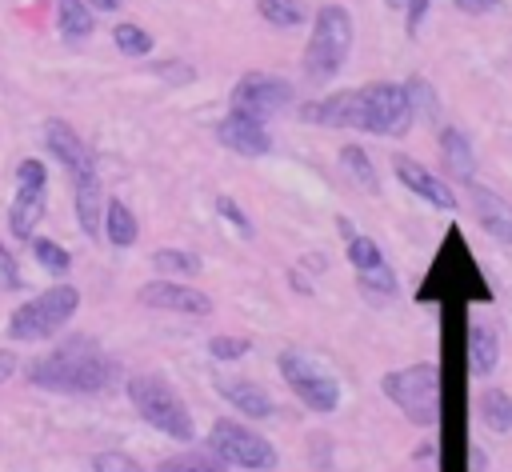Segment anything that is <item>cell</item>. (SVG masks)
Wrapping results in <instances>:
<instances>
[{"label": "cell", "instance_id": "6da1fadb", "mask_svg": "<svg viewBox=\"0 0 512 472\" xmlns=\"http://www.w3.org/2000/svg\"><path fill=\"white\" fill-rule=\"evenodd\" d=\"M24 380L32 388L60 392V396H100L120 380V360L104 352L96 336L76 332L52 344L48 352H40L36 360H28Z\"/></svg>", "mask_w": 512, "mask_h": 472}, {"label": "cell", "instance_id": "7a4b0ae2", "mask_svg": "<svg viewBox=\"0 0 512 472\" xmlns=\"http://www.w3.org/2000/svg\"><path fill=\"white\" fill-rule=\"evenodd\" d=\"M124 392H128V404L136 408V416L144 424H152L160 436L176 440V444H192L196 436V420L188 412V404L180 400V392L156 376V372H136L124 380Z\"/></svg>", "mask_w": 512, "mask_h": 472}, {"label": "cell", "instance_id": "3957f363", "mask_svg": "<svg viewBox=\"0 0 512 472\" xmlns=\"http://www.w3.org/2000/svg\"><path fill=\"white\" fill-rule=\"evenodd\" d=\"M352 52V16L340 4H324L312 20V36L304 48V76L312 84H328Z\"/></svg>", "mask_w": 512, "mask_h": 472}, {"label": "cell", "instance_id": "277c9868", "mask_svg": "<svg viewBox=\"0 0 512 472\" xmlns=\"http://www.w3.org/2000/svg\"><path fill=\"white\" fill-rule=\"evenodd\" d=\"M412 100L404 84H364L352 88V128L372 132V136H404L412 128Z\"/></svg>", "mask_w": 512, "mask_h": 472}, {"label": "cell", "instance_id": "5b68a950", "mask_svg": "<svg viewBox=\"0 0 512 472\" xmlns=\"http://www.w3.org/2000/svg\"><path fill=\"white\" fill-rule=\"evenodd\" d=\"M80 308V288L48 284L8 316V340H52Z\"/></svg>", "mask_w": 512, "mask_h": 472}, {"label": "cell", "instance_id": "8992f818", "mask_svg": "<svg viewBox=\"0 0 512 472\" xmlns=\"http://www.w3.org/2000/svg\"><path fill=\"white\" fill-rule=\"evenodd\" d=\"M384 396L404 412V420H412L416 428H432L440 420V372L436 364H408L396 368L380 380Z\"/></svg>", "mask_w": 512, "mask_h": 472}, {"label": "cell", "instance_id": "52a82bcc", "mask_svg": "<svg viewBox=\"0 0 512 472\" xmlns=\"http://www.w3.org/2000/svg\"><path fill=\"white\" fill-rule=\"evenodd\" d=\"M276 368L284 376V384L292 388V396L312 408V412H336L340 408V380L328 372L324 360H316L304 348H280L276 352Z\"/></svg>", "mask_w": 512, "mask_h": 472}, {"label": "cell", "instance_id": "ba28073f", "mask_svg": "<svg viewBox=\"0 0 512 472\" xmlns=\"http://www.w3.org/2000/svg\"><path fill=\"white\" fill-rule=\"evenodd\" d=\"M208 452L220 464H232V468H244V472H276L280 468V456L268 444V436H260L256 428H248L244 420H232V416L212 420Z\"/></svg>", "mask_w": 512, "mask_h": 472}, {"label": "cell", "instance_id": "9c48e42d", "mask_svg": "<svg viewBox=\"0 0 512 472\" xmlns=\"http://www.w3.org/2000/svg\"><path fill=\"white\" fill-rule=\"evenodd\" d=\"M48 212V168L28 156L16 164V196H12V208H8V228L16 240H32L36 236V224L44 220Z\"/></svg>", "mask_w": 512, "mask_h": 472}, {"label": "cell", "instance_id": "30bf717a", "mask_svg": "<svg viewBox=\"0 0 512 472\" xmlns=\"http://www.w3.org/2000/svg\"><path fill=\"white\" fill-rule=\"evenodd\" d=\"M228 104H232V112H244V116H256V120L268 124L272 112H280V108L292 104V84L280 80V76H272V72H244L236 80Z\"/></svg>", "mask_w": 512, "mask_h": 472}, {"label": "cell", "instance_id": "8fae6325", "mask_svg": "<svg viewBox=\"0 0 512 472\" xmlns=\"http://www.w3.org/2000/svg\"><path fill=\"white\" fill-rule=\"evenodd\" d=\"M44 144H48V152L60 160V168L72 176V188L100 184V176H96V156H92V148L80 140V132H76L72 124L48 120V124H44Z\"/></svg>", "mask_w": 512, "mask_h": 472}, {"label": "cell", "instance_id": "7c38bea8", "mask_svg": "<svg viewBox=\"0 0 512 472\" xmlns=\"http://www.w3.org/2000/svg\"><path fill=\"white\" fill-rule=\"evenodd\" d=\"M136 300L144 308H156V312H180V316H212V296L192 288V284H180L172 276H156L148 284L136 288Z\"/></svg>", "mask_w": 512, "mask_h": 472}, {"label": "cell", "instance_id": "4fadbf2b", "mask_svg": "<svg viewBox=\"0 0 512 472\" xmlns=\"http://www.w3.org/2000/svg\"><path fill=\"white\" fill-rule=\"evenodd\" d=\"M344 252H348V260H352V268L360 272V288H364L372 300H392V296L400 292V284H396V276H392V268H388V260H384V252H380L376 240L352 236V240L344 244Z\"/></svg>", "mask_w": 512, "mask_h": 472}, {"label": "cell", "instance_id": "5bb4252c", "mask_svg": "<svg viewBox=\"0 0 512 472\" xmlns=\"http://www.w3.org/2000/svg\"><path fill=\"white\" fill-rule=\"evenodd\" d=\"M392 172H396V180L408 188V192H416L420 200H428L432 208H444V212H452L456 208V192L448 188V180H440L432 168H424L420 160H412V156H392Z\"/></svg>", "mask_w": 512, "mask_h": 472}, {"label": "cell", "instance_id": "9a60e30c", "mask_svg": "<svg viewBox=\"0 0 512 472\" xmlns=\"http://www.w3.org/2000/svg\"><path fill=\"white\" fill-rule=\"evenodd\" d=\"M216 140L224 148H232L236 156H264L272 148V132L264 120L256 116H244V112H228L220 124H216Z\"/></svg>", "mask_w": 512, "mask_h": 472}, {"label": "cell", "instance_id": "2e32d148", "mask_svg": "<svg viewBox=\"0 0 512 472\" xmlns=\"http://www.w3.org/2000/svg\"><path fill=\"white\" fill-rule=\"evenodd\" d=\"M468 204H472V216H476V224L492 236V240H500V244H512V204L500 196V192H492V188H484V184H468Z\"/></svg>", "mask_w": 512, "mask_h": 472}, {"label": "cell", "instance_id": "e0dca14e", "mask_svg": "<svg viewBox=\"0 0 512 472\" xmlns=\"http://www.w3.org/2000/svg\"><path fill=\"white\" fill-rule=\"evenodd\" d=\"M212 384H216V392L224 396V404H232L240 416L268 420V416L276 412V404H272L268 388H264V384H256V380H244V376H216Z\"/></svg>", "mask_w": 512, "mask_h": 472}, {"label": "cell", "instance_id": "ac0fdd59", "mask_svg": "<svg viewBox=\"0 0 512 472\" xmlns=\"http://www.w3.org/2000/svg\"><path fill=\"white\" fill-rule=\"evenodd\" d=\"M468 364L476 376H492L500 364V328L480 312L468 320Z\"/></svg>", "mask_w": 512, "mask_h": 472}, {"label": "cell", "instance_id": "d6986e66", "mask_svg": "<svg viewBox=\"0 0 512 472\" xmlns=\"http://www.w3.org/2000/svg\"><path fill=\"white\" fill-rule=\"evenodd\" d=\"M440 156H444V168L452 180H460L464 188L476 180V152L460 128H440Z\"/></svg>", "mask_w": 512, "mask_h": 472}, {"label": "cell", "instance_id": "ffe728a7", "mask_svg": "<svg viewBox=\"0 0 512 472\" xmlns=\"http://www.w3.org/2000/svg\"><path fill=\"white\" fill-rule=\"evenodd\" d=\"M104 236L112 248H132L136 236H140V224H136V212L124 204V200H104Z\"/></svg>", "mask_w": 512, "mask_h": 472}, {"label": "cell", "instance_id": "44dd1931", "mask_svg": "<svg viewBox=\"0 0 512 472\" xmlns=\"http://www.w3.org/2000/svg\"><path fill=\"white\" fill-rule=\"evenodd\" d=\"M56 24H60V36L64 40H84V36H92V28H96V16H92V8L84 4V0H56Z\"/></svg>", "mask_w": 512, "mask_h": 472}, {"label": "cell", "instance_id": "7402d4cb", "mask_svg": "<svg viewBox=\"0 0 512 472\" xmlns=\"http://www.w3.org/2000/svg\"><path fill=\"white\" fill-rule=\"evenodd\" d=\"M476 408H480V420L492 432H512V396L504 388H484Z\"/></svg>", "mask_w": 512, "mask_h": 472}, {"label": "cell", "instance_id": "603a6c76", "mask_svg": "<svg viewBox=\"0 0 512 472\" xmlns=\"http://www.w3.org/2000/svg\"><path fill=\"white\" fill-rule=\"evenodd\" d=\"M340 168L368 192V196H380V180H376V168H372V160H368V152L360 148V144H344L340 148Z\"/></svg>", "mask_w": 512, "mask_h": 472}, {"label": "cell", "instance_id": "cb8c5ba5", "mask_svg": "<svg viewBox=\"0 0 512 472\" xmlns=\"http://www.w3.org/2000/svg\"><path fill=\"white\" fill-rule=\"evenodd\" d=\"M152 268L160 276H196L200 272V256H192L184 248H156L152 252Z\"/></svg>", "mask_w": 512, "mask_h": 472}, {"label": "cell", "instance_id": "d4e9b609", "mask_svg": "<svg viewBox=\"0 0 512 472\" xmlns=\"http://www.w3.org/2000/svg\"><path fill=\"white\" fill-rule=\"evenodd\" d=\"M28 244H32L36 264H40V268H48L52 276H64V272L72 268V256H68V248H64V244H56V240H48V236H32Z\"/></svg>", "mask_w": 512, "mask_h": 472}, {"label": "cell", "instance_id": "484cf974", "mask_svg": "<svg viewBox=\"0 0 512 472\" xmlns=\"http://www.w3.org/2000/svg\"><path fill=\"white\" fill-rule=\"evenodd\" d=\"M256 12L272 28H296V24H304V4L300 0H256Z\"/></svg>", "mask_w": 512, "mask_h": 472}, {"label": "cell", "instance_id": "4316f807", "mask_svg": "<svg viewBox=\"0 0 512 472\" xmlns=\"http://www.w3.org/2000/svg\"><path fill=\"white\" fill-rule=\"evenodd\" d=\"M112 40H116V48H120L124 56H148V52H152V36H148L140 24H132V20H120V24L112 28Z\"/></svg>", "mask_w": 512, "mask_h": 472}, {"label": "cell", "instance_id": "83f0119b", "mask_svg": "<svg viewBox=\"0 0 512 472\" xmlns=\"http://www.w3.org/2000/svg\"><path fill=\"white\" fill-rule=\"evenodd\" d=\"M248 348H252V340H244V336H212L208 340V352L216 360H240V356H248Z\"/></svg>", "mask_w": 512, "mask_h": 472}, {"label": "cell", "instance_id": "f1b7e54d", "mask_svg": "<svg viewBox=\"0 0 512 472\" xmlns=\"http://www.w3.org/2000/svg\"><path fill=\"white\" fill-rule=\"evenodd\" d=\"M156 472H224V468L204 456H176V460H164Z\"/></svg>", "mask_w": 512, "mask_h": 472}, {"label": "cell", "instance_id": "f546056e", "mask_svg": "<svg viewBox=\"0 0 512 472\" xmlns=\"http://www.w3.org/2000/svg\"><path fill=\"white\" fill-rule=\"evenodd\" d=\"M92 472H140V464L124 452H100L92 456Z\"/></svg>", "mask_w": 512, "mask_h": 472}, {"label": "cell", "instance_id": "4dcf8cb0", "mask_svg": "<svg viewBox=\"0 0 512 472\" xmlns=\"http://www.w3.org/2000/svg\"><path fill=\"white\" fill-rule=\"evenodd\" d=\"M216 212H220L228 224H236V232H240V236H252V220L240 212V204H236L232 196H216Z\"/></svg>", "mask_w": 512, "mask_h": 472}, {"label": "cell", "instance_id": "1f68e13d", "mask_svg": "<svg viewBox=\"0 0 512 472\" xmlns=\"http://www.w3.org/2000/svg\"><path fill=\"white\" fill-rule=\"evenodd\" d=\"M152 72L172 80V84H192V76H196V68L184 64V60H160V64H152Z\"/></svg>", "mask_w": 512, "mask_h": 472}, {"label": "cell", "instance_id": "d6a6232c", "mask_svg": "<svg viewBox=\"0 0 512 472\" xmlns=\"http://www.w3.org/2000/svg\"><path fill=\"white\" fill-rule=\"evenodd\" d=\"M428 4H432V0H408V24H404V28H408V36H416V32H420Z\"/></svg>", "mask_w": 512, "mask_h": 472}, {"label": "cell", "instance_id": "836d02e7", "mask_svg": "<svg viewBox=\"0 0 512 472\" xmlns=\"http://www.w3.org/2000/svg\"><path fill=\"white\" fill-rule=\"evenodd\" d=\"M16 368H20V364H16V352H12V348H0V384L12 380Z\"/></svg>", "mask_w": 512, "mask_h": 472}, {"label": "cell", "instance_id": "e575fe53", "mask_svg": "<svg viewBox=\"0 0 512 472\" xmlns=\"http://www.w3.org/2000/svg\"><path fill=\"white\" fill-rule=\"evenodd\" d=\"M496 0H456V8L460 12H472V16H480V12H488Z\"/></svg>", "mask_w": 512, "mask_h": 472}, {"label": "cell", "instance_id": "d590c367", "mask_svg": "<svg viewBox=\"0 0 512 472\" xmlns=\"http://www.w3.org/2000/svg\"><path fill=\"white\" fill-rule=\"evenodd\" d=\"M468 464H472V472H488V456H484L480 448H472V452H468Z\"/></svg>", "mask_w": 512, "mask_h": 472}, {"label": "cell", "instance_id": "8d00e7d4", "mask_svg": "<svg viewBox=\"0 0 512 472\" xmlns=\"http://www.w3.org/2000/svg\"><path fill=\"white\" fill-rule=\"evenodd\" d=\"M88 8H96V12H112V8H120L124 0H84Z\"/></svg>", "mask_w": 512, "mask_h": 472}]
</instances>
